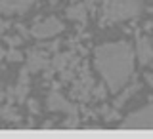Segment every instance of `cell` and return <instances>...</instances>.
Listing matches in <instances>:
<instances>
[{
  "label": "cell",
  "instance_id": "8",
  "mask_svg": "<svg viewBox=\"0 0 153 139\" xmlns=\"http://www.w3.org/2000/svg\"><path fill=\"white\" fill-rule=\"evenodd\" d=\"M65 15L73 21L79 23H86V4H73L65 10Z\"/></svg>",
  "mask_w": 153,
  "mask_h": 139
},
{
  "label": "cell",
  "instance_id": "7",
  "mask_svg": "<svg viewBox=\"0 0 153 139\" xmlns=\"http://www.w3.org/2000/svg\"><path fill=\"white\" fill-rule=\"evenodd\" d=\"M136 51H138V61H140V65H149L153 61V46H151L149 38H146V36L138 38Z\"/></svg>",
  "mask_w": 153,
  "mask_h": 139
},
{
  "label": "cell",
  "instance_id": "5",
  "mask_svg": "<svg viewBox=\"0 0 153 139\" xmlns=\"http://www.w3.org/2000/svg\"><path fill=\"white\" fill-rule=\"evenodd\" d=\"M46 109H50V111H61L65 114H76V107L71 105L59 92H50V95L46 99Z\"/></svg>",
  "mask_w": 153,
  "mask_h": 139
},
{
  "label": "cell",
  "instance_id": "12",
  "mask_svg": "<svg viewBox=\"0 0 153 139\" xmlns=\"http://www.w3.org/2000/svg\"><path fill=\"white\" fill-rule=\"evenodd\" d=\"M67 59H71V54H61V55H56L54 57V69L57 71H63L65 67H67Z\"/></svg>",
  "mask_w": 153,
  "mask_h": 139
},
{
  "label": "cell",
  "instance_id": "3",
  "mask_svg": "<svg viewBox=\"0 0 153 139\" xmlns=\"http://www.w3.org/2000/svg\"><path fill=\"white\" fill-rule=\"evenodd\" d=\"M121 128H128V130H134V128H153V105H147L142 111L132 113L130 116H126L121 122Z\"/></svg>",
  "mask_w": 153,
  "mask_h": 139
},
{
  "label": "cell",
  "instance_id": "15",
  "mask_svg": "<svg viewBox=\"0 0 153 139\" xmlns=\"http://www.w3.org/2000/svg\"><path fill=\"white\" fill-rule=\"evenodd\" d=\"M27 105H29V109H31V111L35 113V114H38V111H40V109H38V103L35 101V99H29Z\"/></svg>",
  "mask_w": 153,
  "mask_h": 139
},
{
  "label": "cell",
  "instance_id": "13",
  "mask_svg": "<svg viewBox=\"0 0 153 139\" xmlns=\"http://www.w3.org/2000/svg\"><path fill=\"white\" fill-rule=\"evenodd\" d=\"M6 59L12 61V63H19V61H23V54L17 51L16 48H10V50L6 51Z\"/></svg>",
  "mask_w": 153,
  "mask_h": 139
},
{
  "label": "cell",
  "instance_id": "16",
  "mask_svg": "<svg viewBox=\"0 0 153 139\" xmlns=\"http://www.w3.org/2000/svg\"><path fill=\"white\" fill-rule=\"evenodd\" d=\"M16 29H17V31H19V35H21L23 38H27V36H31V31H27V29H25V27H23V25H16Z\"/></svg>",
  "mask_w": 153,
  "mask_h": 139
},
{
  "label": "cell",
  "instance_id": "19",
  "mask_svg": "<svg viewBox=\"0 0 153 139\" xmlns=\"http://www.w3.org/2000/svg\"><path fill=\"white\" fill-rule=\"evenodd\" d=\"M94 2H96V0H86V6L92 8V6H94Z\"/></svg>",
  "mask_w": 153,
  "mask_h": 139
},
{
  "label": "cell",
  "instance_id": "9",
  "mask_svg": "<svg viewBox=\"0 0 153 139\" xmlns=\"http://www.w3.org/2000/svg\"><path fill=\"white\" fill-rule=\"evenodd\" d=\"M48 61L42 57L38 51H31L29 54V63H27V69L31 71V73H36V71H40V69H44Z\"/></svg>",
  "mask_w": 153,
  "mask_h": 139
},
{
  "label": "cell",
  "instance_id": "2",
  "mask_svg": "<svg viewBox=\"0 0 153 139\" xmlns=\"http://www.w3.org/2000/svg\"><path fill=\"white\" fill-rule=\"evenodd\" d=\"M142 0H103V17L107 23L132 19L142 13Z\"/></svg>",
  "mask_w": 153,
  "mask_h": 139
},
{
  "label": "cell",
  "instance_id": "10",
  "mask_svg": "<svg viewBox=\"0 0 153 139\" xmlns=\"http://www.w3.org/2000/svg\"><path fill=\"white\" fill-rule=\"evenodd\" d=\"M0 118H2V120H6V122H19V114L13 111L10 105L0 111Z\"/></svg>",
  "mask_w": 153,
  "mask_h": 139
},
{
  "label": "cell",
  "instance_id": "6",
  "mask_svg": "<svg viewBox=\"0 0 153 139\" xmlns=\"http://www.w3.org/2000/svg\"><path fill=\"white\" fill-rule=\"evenodd\" d=\"M35 4V0H0V13L12 15V13H23Z\"/></svg>",
  "mask_w": 153,
  "mask_h": 139
},
{
  "label": "cell",
  "instance_id": "11",
  "mask_svg": "<svg viewBox=\"0 0 153 139\" xmlns=\"http://www.w3.org/2000/svg\"><path fill=\"white\" fill-rule=\"evenodd\" d=\"M136 90H138V84H132L128 90H124V93H123V95H119V97H117V101H115V109H121V105H123L124 101H126V99L130 97V95H132L134 92H136Z\"/></svg>",
  "mask_w": 153,
  "mask_h": 139
},
{
  "label": "cell",
  "instance_id": "1",
  "mask_svg": "<svg viewBox=\"0 0 153 139\" xmlns=\"http://www.w3.org/2000/svg\"><path fill=\"white\" fill-rule=\"evenodd\" d=\"M96 69L111 92H119L130 80L134 71V51L128 42L102 44L96 50Z\"/></svg>",
  "mask_w": 153,
  "mask_h": 139
},
{
  "label": "cell",
  "instance_id": "4",
  "mask_svg": "<svg viewBox=\"0 0 153 139\" xmlns=\"http://www.w3.org/2000/svg\"><path fill=\"white\" fill-rule=\"evenodd\" d=\"M61 31H63V23L57 17H48L46 21L36 23V25L31 29V35L35 38H50V36H56L57 32H61Z\"/></svg>",
  "mask_w": 153,
  "mask_h": 139
},
{
  "label": "cell",
  "instance_id": "14",
  "mask_svg": "<svg viewBox=\"0 0 153 139\" xmlns=\"http://www.w3.org/2000/svg\"><path fill=\"white\" fill-rule=\"evenodd\" d=\"M23 36H6V42L10 44V48H16L17 44H21Z\"/></svg>",
  "mask_w": 153,
  "mask_h": 139
},
{
  "label": "cell",
  "instance_id": "20",
  "mask_svg": "<svg viewBox=\"0 0 153 139\" xmlns=\"http://www.w3.org/2000/svg\"><path fill=\"white\" fill-rule=\"evenodd\" d=\"M2 57H6V51H4L2 48H0V59H2Z\"/></svg>",
  "mask_w": 153,
  "mask_h": 139
},
{
  "label": "cell",
  "instance_id": "18",
  "mask_svg": "<svg viewBox=\"0 0 153 139\" xmlns=\"http://www.w3.org/2000/svg\"><path fill=\"white\" fill-rule=\"evenodd\" d=\"M103 95H105L103 88H98V90H96V97H103Z\"/></svg>",
  "mask_w": 153,
  "mask_h": 139
},
{
  "label": "cell",
  "instance_id": "17",
  "mask_svg": "<svg viewBox=\"0 0 153 139\" xmlns=\"http://www.w3.org/2000/svg\"><path fill=\"white\" fill-rule=\"evenodd\" d=\"M146 80H147V84L153 88V73H147V74H146Z\"/></svg>",
  "mask_w": 153,
  "mask_h": 139
}]
</instances>
